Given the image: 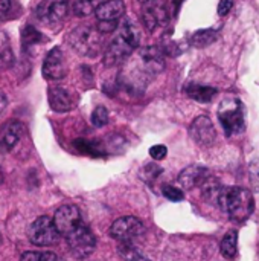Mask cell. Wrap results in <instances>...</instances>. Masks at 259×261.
I'll list each match as a JSON object with an SVG mask.
<instances>
[{"label": "cell", "instance_id": "cell-24", "mask_svg": "<svg viewBox=\"0 0 259 261\" xmlns=\"http://www.w3.org/2000/svg\"><path fill=\"white\" fill-rule=\"evenodd\" d=\"M75 147H76L81 153L89 154V156H95V158H98V156H102V154H104V153H102V150L99 148V145H98L96 142H93V141L78 139V141L75 142Z\"/></svg>", "mask_w": 259, "mask_h": 261}, {"label": "cell", "instance_id": "cell-33", "mask_svg": "<svg viewBox=\"0 0 259 261\" xmlns=\"http://www.w3.org/2000/svg\"><path fill=\"white\" fill-rule=\"evenodd\" d=\"M234 8V0H220L218 3V15L224 17L227 15Z\"/></svg>", "mask_w": 259, "mask_h": 261}, {"label": "cell", "instance_id": "cell-3", "mask_svg": "<svg viewBox=\"0 0 259 261\" xmlns=\"http://www.w3.org/2000/svg\"><path fill=\"white\" fill-rule=\"evenodd\" d=\"M139 43H140L139 28L131 20L124 21L119 34L111 40V43L107 46L104 52V64L107 67L122 64L125 60L131 57V54L136 50Z\"/></svg>", "mask_w": 259, "mask_h": 261}, {"label": "cell", "instance_id": "cell-26", "mask_svg": "<svg viewBox=\"0 0 259 261\" xmlns=\"http://www.w3.org/2000/svg\"><path fill=\"white\" fill-rule=\"evenodd\" d=\"M162 168L159 167V165H156V164H148V165H145L143 168H142V171H140V177L143 179V180H147V182H153L154 179H157L160 174H162Z\"/></svg>", "mask_w": 259, "mask_h": 261}, {"label": "cell", "instance_id": "cell-21", "mask_svg": "<svg viewBox=\"0 0 259 261\" xmlns=\"http://www.w3.org/2000/svg\"><path fill=\"white\" fill-rule=\"evenodd\" d=\"M217 40V31L214 29H200L192 34L191 44L195 47H206Z\"/></svg>", "mask_w": 259, "mask_h": 261}, {"label": "cell", "instance_id": "cell-7", "mask_svg": "<svg viewBox=\"0 0 259 261\" xmlns=\"http://www.w3.org/2000/svg\"><path fill=\"white\" fill-rule=\"evenodd\" d=\"M143 234H145V226H143L142 220L137 217H133V216L118 219L110 228V236L114 240H118L119 243H133L134 245V242L142 239Z\"/></svg>", "mask_w": 259, "mask_h": 261}, {"label": "cell", "instance_id": "cell-4", "mask_svg": "<svg viewBox=\"0 0 259 261\" xmlns=\"http://www.w3.org/2000/svg\"><path fill=\"white\" fill-rule=\"evenodd\" d=\"M218 119L223 125L226 136H235L246 128V110L241 99L231 96L226 98L218 109Z\"/></svg>", "mask_w": 259, "mask_h": 261}, {"label": "cell", "instance_id": "cell-14", "mask_svg": "<svg viewBox=\"0 0 259 261\" xmlns=\"http://www.w3.org/2000/svg\"><path fill=\"white\" fill-rule=\"evenodd\" d=\"M21 135H23L21 122H18L15 119H9V121L3 122L0 125V150L11 151L21 139Z\"/></svg>", "mask_w": 259, "mask_h": 261}, {"label": "cell", "instance_id": "cell-20", "mask_svg": "<svg viewBox=\"0 0 259 261\" xmlns=\"http://www.w3.org/2000/svg\"><path fill=\"white\" fill-rule=\"evenodd\" d=\"M237 243H238V234H237V231H231V232H227L224 236V239L221 240V246H220L221 254H223L224 258L232 260V258L237 257V252H238Z\"/></svg>", "mask_w": 259, "mask_h": 261}, {"label": "cell", "instance_id": "cell-37", "mask_svg": "<svg viewBox=\"0 0 259 261\" xmlns=\"http://www.w3.org/2000/svg\"><path fill=\"white\" fill-rule=\"evenodd\" d=\"M2 182H3V173H2V170H0V185H2Z\"/></svg>", "mask_w": 259, "mask_h": 261}, {"label": "cell", "instance_id": "cell-19", "mask_svg": "<svg viewBox=\"0 0 259 261\" xmlns=\"http://www.w3.org/2000/svg\"><path fill=\"white\" fill-rule=\"evenodd\" d=\"M15 61L14 50L6 32L0 31V69H9Z\"/></svg>", "mask_w": 259, "mask_h": 261}, {"label": "cell", "instance_id": "cell-11", "mask_svg": "<svg viewBox=\"0 0 259 261\" xmlns=\"http://www.w3.org/2000/svg\"><path fill=\"white\" fill-rule=\"evenodd\" d=\"M168 11L163 5L156 3L154 0L150 3H145L142 9V23L150 32H159L168 24Z\"/></svg>", "mask_w": 259, "mask_h": 261}, {"label": "cell", "instance_id": "cell-28", "mask_svg": "<svg viewBox=\"0 0 259 261\" xmlns=\"http://www.w3.org/2000/svg\"><path fill=\"white\" fill-rule=\"evenodd\" d=\"M93 2H95V0H76L75 5H73V12H75L78 17H85V15H89V14L95 9Z\"/></svg>", "mask_w": 259, "mask_h": 261}, {"label": "cell", "instance_id": "cell-10", "mask_svg": "<svg viewBox=\"0 0 259 261\" xmlns=\"http://www.w3.org/2000/svg\"><path fill=\"white\" fill-rule=\"evenodd\" d=\"M52 222H53L58 234L66 237L82 222V219H81V213H79L78 206H75V205H63L61 208L56 210Z\"/></svg>", "mask_w": 259, "mask_h": 261}, {"label": "cell", "instance_id": "cell-15", "mask_svg": "<svg viewBox=\"0 0 259 261\" xmlns=\"http://www.w3.org/2000/svg\"><path fill=\"white\" fill-rule=\"evenodd\" d=\"M49 106L58 113L70 112L76 106V98L66 87H52L49 89Z\"/></svg>", "mask_w": 259, "mask_h": 261}, {"label": "cell", "instance_id": "cell-31", "mask_svg": "<svg viewBox=\"0 0 259 261\" xmlns=\"http://www.w3.org/2000/svg\"><path fill=\"white\" fill-rule=\"evenodd\" d=\"M166 153H168V148L165 145H153L150 148V156L154 159V161H162L166 158Z\"/></svg>", "mask_w": 259, "mask_h": 261}, {"label": "cell", "instance_id": "cell-22", "mask_svg": "<svg viewBox=\"0 0 259 261\" xmlns=\"http://www.w3.org/2000/svg\"><path fill=\"white\" fill-rule=\"evenodd\" d=\"M118 252L125 261H150L133 243H119Z\"/></svg>", "mask_w": 259, "mask_h": 261}, {"label": "cell", "instance_id": "cell-27", "mask_svg": "<svg viewBox=\"0 0 259 261\" xmlns=\"http://www.w3.org/2000/svg\"><path fill=\"white\" fill-rule=\"evenodd\" d=\"M20 261H56L53 252H24Z\"/></svg>", "mask_w": 259, "mask_h": 261}, {"label": "cell", "instance_id": "cell-34", "mask_svg": "<svg viewBox=\"0 0 259 261\" xmlns=\"http://www.w3.org/2000/svg\"><path fill=\"white\" fill-rule=\"evenodd\" d=\"M11 8V0H0V18L8 14Z\"/></svg>", "mask_w": 259, "mask_h": 261}, {"label": "cell", "instance_id": "cell-12", "mask_svg": "<svg viewBox=\"0 0 259 261\" xmlns=\"http://www.w3.org/2000/svg\"><path fill=\"white\" fill-rule=\"evenodd\" d=\"M43 76L49 81L63 80L67 73V64L64 54L60 47H53L47 52L43 61Z\"/></svg>", "mask_w": 259, "mask_h": 261}, {"label": "cell", "instance_id": "cell-30", "mask_svg": "<svg viewBox=\"0 0 259 261\" xmlns=\"http://www.w3.org/2000/svg\"><path fill=\"white\" fill-rule=\"evenodd\" d=\"M162 193L171 202H182L185 199V193L180 188H176V187H171V185H165L162 188Z\"/></svg>", "mask_w": 259, "mask_h": 261}, {"label": "cell", "instance_id": "cell-25", "mask_svg": "<svg viewBox=\"0 0 259 261\" xmlns=\"http://www.w3.org/2000/svg\"><path fill=\"white\" fill-rule=\"evenodd\" d=\"M92 124L95 127H104L108 124V110L104 106H98L92 113Z\"/></svg>", "mask_w": 259, "mask_h": 261}, {"label": "cell", "instance_id": "cell-18", "mask_svg": "<svg viewBox=\"0 0 259 261\" xmlns=\"http://www.w3.org/2000/svg\"><path fill=\"white\" fill-rule=\"evenodd\" d=\"M185 92H186V95L191 99H194L197 102H211L214 99V96L217 95V89L215 87L203 86V84H195V83L188 84Z\"/></svg>", "mask_w": 259, "mask_h": 261}, {"label": "cell", "instance_id": "cell-2", "mask_svg": "<svg viewBox=\"0 0 259 261\" xmlns=\"http://www.w3.org/2000/svg\"><path fill=\"white\" fill-rule=\"evenodd\" d=\"M215 205L234 222H244L255 210L252 191L241 187H221Z\"/></svg>", "mask_w": 259, "mask_h": 261}, {"label": "cell", "instance_id": "cell-8", "mask_svg": "<svg viewBox=\"0 0 259 261\" xmlns=\"http://www.w3.org/2000/svg\"><path fill=\"white\" fill-rule=\"evenodd\" d=\"M27 239L32 245L44 248V246H52L58 242L60 234L50 220V217L41 216L35 219L31 226L27 228Z\"/></svg>", "mask_w": 259, "mask_h": 261}, {"label": "cell", "instance_id": "cell-9", "mask_svg": "<svg viewBox=\"0 0 259 261\" xmlns=\"http://www.w3.org/2000/svg\"><path fill=\"white\" fill-rule=\"evenodd\" d=\"M67 11V0H41L35 8V15L44 24H56L66 18Z\"/></svg>", "mask_w": 259, "mask_h": 261}, {"label": "cell", "instance_id": "cell-36", "mask_svg": "<svg viewBox=\"0 0 259 261\" xmlns=\"http://www.w3.org/2000/svg\"><path fill=\"white\" fill-rule=\"evenodd\" d=\"M137 2H139V3H143V5H145V3H150V2H153V0H137Z\"/></svg>", "mask_w": 259, "mask_h": 261}, {"label": "cell", "instance_id": "cell-23", "mask_svg": "<svg viewBox=\"0 0 259 261\" xmlns=\"http://www.w3.org/2000/svg\"><path fill=\"white\" fill-rule=\"evenodd\" d=\"M41 41V34L34 26H26L21 34V43L24 49H29L31 46H35Z\"/></svg>", "mask_w": 259, "mask_h": 261}, {"label": "cell", "instance_id": "cell-5", "mask_svg": "<svg viewBox=\"0 0 259 261\" xmlns=\"http://www.w3.org/2000/svg\"><path fill=\"white\" fill-rule=\"evenodd\" d=\"M70 47L82 57H96L102 46L101 32L90 26H78L69 34Z\"/></svg>", "mask_w": 259, "mask_h": 261}, {"label": "cell", "instance_id": "cell-16", "mask_svg": "<svg viewBox=\"0 0 259 261\" xmlns=\"http://www.w3.org/2000/svg\"><path fill=\"white\" fill-rule=\"evenodd\" d=\"M208 177H209L208 168L202 165H191L179 174V184L186 190H192L195 187H202Z\"/></svg>", "mask_w": 259, "mask_h": 261}, {"label": "cell", "instance_id": "cell-35", "mask_svg": "<svg viewBox=\"0 0 259 261\" xmlns=\"http://www.w3.org/2000/svg\"><path fill=\"white\" fill-rule=\"evenodd\" d=\"M6 106H8V101H6V96L3 95V93H0V115L5 112V109H6Z\"/></svg>", "mask_w": 259, "mask_h": 261}, {"label": "cell", "instance_id": "cell-17", "mask_svg": "<svg viewBox=\"0 0 259 261\" xmlns=\"http://www.w3.org/2000/svg\"><path fill=\"white\" fill-rule=\"evenodd\" d=\"M125 12L124 0H107L95 8V15L98 21H119Z\"/></svg>", "mask_w": 259, "mask_h": 261}, {"label": "cell", "instance_id": "cell-29", "mask_svg": "<svg viewBox=\"0 0 259 261\" xmlns=\"http://www.w3.org/2000/svg\"><path fill=\"white\" fill-rule=\"evenodd\" d=\"M249 179H250L252 190L259 193V158L253 159L249 165Z\"/></svg>", "mask_w": 259, "mask_h": 261}, {"label": "cell", "instance_id": "cell-1", "mask_svg": "<svg viewBox=\"0 0 259 261\" xmlns=\"http://www.w3.org/2000/svg\"><path fill=\"white\" fill-rule=\"evenodd\" d=\"M165 69V57L157 46L142 47L134 58L127 61L119 84L131 93L143 92L147 84Z\"/></svg>", "mask_w": 259, "mask_h": 261}, {"label": "cell", "instance_id": "cell-13", "mask_svg": "<svg viewBox=\"0 0 259 261\" xmlns=\"http://www.w3.org/2000/svg\"><path fill=\"white\" fill-rule=\"evenodd\" d=\"M191 138L202 147H211L217 139V132L208 116H198L189 127Z\"/></svg>", "mask_w": 259, "mask_h": 261}, {"label": "cell", "instance_id": "cell-32", "mask_svg": "<svg viewBox=\"0 0 259 261\" xmlns=\"http://www.w3.org/2000/svg\"><path fill=\"white\" fill-rule=\"evenodd\" d=\"M118 21H99L98 23V31L101 34H110L118 28Z\"/></svg>", "mask_w": 259, "mask_h": 261}, {"label": "cell", "instance_id": "cell-6", "mask_svg": "<svg viewBox=\"0 0 259 261\" xmlns=\"http://www.w3.org/2000/svg\"><path fill=\"white\" fill-rule=\"evenodd\" d=\"M66 240L76 258L89 257L96 248V237L84 222H81L69 236H66Z\"/></svg>", "mask_w": 259, "mask_h": 261}]
</instances>
